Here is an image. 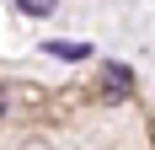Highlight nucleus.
<instances>
[{
    "instance_id": "3",
    "label": "nucleus",
    "mask_w": 155,
    "mask_h": 150,
    "mask_svg": "<svg viewBox=\"0 0 155 150\" xmlns=\"http://www.w3.org/2000/svg\"><path fill=\"white\" fill-rule=\"evenodd\" d=\"M0 113H5V86H0Z\"/></svg>"
},
{
    "instance_id": "1",
    "label": "nucleus",
    "mask_w": 155,
    "mask_h": 150,
    "mask_svg": "<svg viewBox=\"0 0 155 150\" xmlns=\"http://www.w3.org/2000/svg\"><path fill=\"white\" fill-rule=\"evenodd\" d=\"M102 86H107L112 102H123L128 91H134V70H128V64H102Z\"/></svg>"
},
{
    "instance_id": "2",
    "label": "nucleus",
    "mask_w": 155,
    "mask_h": 150,
    "mask_svg": "<svg viewBox=\"0 0 155 150\" xmlns=\"http://www.w3.org/2000/svg\"><path fill=\"white\" fill-rule=\"evenodd\" d=\"M48 54H59V59H86V43H48Z\"/></svg>"
}]
</instances>
